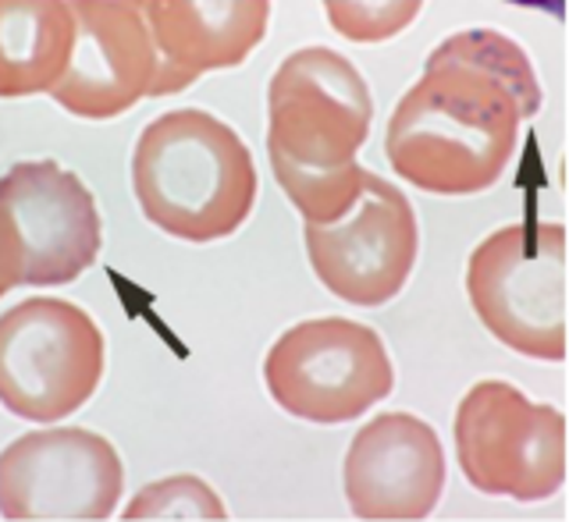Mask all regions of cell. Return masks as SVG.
I'll list each match as a JSON object with an SVG mask.
<instances>
[{
  "mask_svg": "<svg viewBox=\"0 0 569 522\" xmlns=\"http://www.w3.org/2000/svg\"><path fill=\"white\" fill-rule=\"evenodd\" d=\"M541 100L538 71L506 32H452L391 111L385 157L420 192L477 195L506 174Z\"/></svg>",
  "mask_w": 569,
  "mask_h": 522,
  "instance_id": "cell-1",
  "label": "cell"
},
{
  "mask_svg": "<svg viewBox=\"0 0 569 522\" xmlns=\"http://www.w3.org/2000/svg\"><path fill=\"white\" fill-rule=\"evenodd\" d=\"M132 192L153 228L182 242H221L249 221L260 178L228 121L200 107L157 114L132 150Z\"/></svg>",
  "mask_w": 569,
  "mask_h": 522,
  "instance_id": "cell-2",
  "label": "cell"
},
{
  "mask_svg": "<svg viewBox=\"0 0 569 522\" xmlns=\"http://www.w3.org/2000/svg\"><path fill=\"white\" fill-rule=\"evenodd\" d=\"M477 320L527 359H566V228L523 221L491 231L467 260Z\"/></svg>",
  "mask_w": 569,
  "mask_h": 522,
  "instance_id": "cell-3",
  "label": "cell"
},
{
  "mask_svg": "<svg viewBox=\"0 0 569 522\" xmlns=\"http://www.w3.org/2000/svg\"><path fill=\"white\" fill-rule=\"evenodd\" d=\"M367 79L331 47L289 53L267 82V157L274 171H338L370 135Z\"/></svg>",
  "mask_w": 569,
  "mask_h": 522,
  "instance_id": "cell-4",
  "label": "cell"
},
{
  "mask_svg": "<svg viewBox=\"0 0 569 522\" xmlns=\"http://www.w3.org/2000/svg\"><path fill=\"white\" fill-rule=\"evenodd\" d=\"M103 334L68 299H26L0 317V405L29 423H58L100 388Z\"/></svg>",
  "mask_w": 569,
  "mask_h": 522,
  "instance_id": "cell-5",
  "label": "cell"
},
{
  "mask_svg": "<svg viewBox=\"0 0 569 522\" xmlns=\"http://www.w3.org/2000/svg\"><path fill=\"white\" fill-rule=\"evenodd\" d=\"M263 384L296 420L349 423L396 388L385 338L360 320L317 317L274 338Z\"/></svg>",
  "mask_w": 569,
  "mask_h": 522,
  "instance_id": "cell-6",
  "label": "cell"
},
{
  "mask_svg": "<svg viewBox=\"0 0 569 522\" xmlns=\"http://www.w3.org/2000/svg\"><path fill=\"white\" fill-rule=\"evenodd\" d=\"M456 459L488 498L548 501L566 483V416L506 381H480L456 405Z\"/></svg>",
  "mask_w": 569,
  "mask_h": 522,
  "instance_id": "cell-7",
  "label": "cell"
},
{
  "mask_svg": "<svg viewBox=\"0 0 569 522\" xmlns=\"http://www.w3.org/2000/svg\"><path fill=\"white\" fill-rule=\"evenodd\" d=\"M121 491V455L97 430H32L0 452V515L14 522L107 519Z\"/></svg>",
  "mask_w": 569,
  "mask_h": 522,
  "instance_id": "cell-8",
  "label": "cell"
},
{
  "mask_svg": "<svg viewBox=\"0 0 569 522\" xmlns=\"http://www.w3.org/2000/svg\"><path fill=\"white\" fill-rule=\"evenodd\" d=\"M302 242L317 281L352 305L396 299L420 253L417 210L388 178L367 171V185L335 224H302Z\"/></svg>",
  "mask_w": 569,
  "mask_h": 522,
  "instance_id": "cell-9",
  "label": "cell"
},
{
  "mask_svg": "<svg viewBox=\"0 0 569 522\" xmlns=\"http://www.w3.org/2000/svg\"><path fill=\"white\" fill-rule=\"evenodd\" d=\"M0 210L22 242V284H71L97 263L103 242L97 200L58 160L11 164L0 178Z\"/></svg>",
  "mask_w": 569,
  "mask_h": 522,
  "instance_id": "cell-10",
  "label": "cell"
},
{
  "mask_svg": "<svg viewBox=\"0 0 569 522\" xmlns=\"http://www.w3.org/2000/svg\"><path fill=\"white\" fill-rule=\"evenodd\" d=\"M76 47L50 97L82 121H111L150 97L157 82V47L139 4L129 0H76Z\"/></svg>",
  "mask_w": 569,
  "mask_h": 522,
  "instance_id": "cell-11",
  "label": "cell"
},
{
  "mask_svg": "<svg viewBox=\"0 0 569 522\" xmlns=\"http://www.w3.org/2000/svg\"><path fill=\"white\" fill-rule=\"evenodd\" d=\"M342 488L356 519H427L445 491V448L413 412H381L349 441Z\"/></svg>",
  "mask_w": 569,
  "mask_h": 522,
  "instance_id": "cell-12",
  "label": "cell"
},
{
  "mask_svg": "<svg viewBox=\"0 0 569 522\" xmlns=\"http://www.w3.org/2000/svg\"><path fill=\"white\" fill-rule=\"evenodd\" d=\"M139 8L157 47L150 97L182 93L200 76L239 68L271 22V0H147Z\"/></svg>",
  "mask_w": 569,
  "mask_h": 522,
  "instance_id": "cell-13",
  "label": "cell"
},
{
  "mask_svg": "<svg viewBox=\"0 0 569 522\" xmlns=\"http://www.w3.org/2000/svg\"><path fill=\"white\" fill-rule=\"evenodd\" d=\"M71 47L76 14L64 0H0V100L50 93Z\"/></svg>",
  "mask_w": 569,
  "mask_h": 522,
  "instance_id": "cell-14",
  "label": "cell"
},
{
  "mask_svg": "<svg viewBox=\"0 0 569 522\" xmlns=\"http://www.w3.org/2000/svg\"><path fill=\"white\" fill-rule=\"evenodd\" d=\"M281 192L299 210L302 224H335L352 210L367 185V168L352 164L338 171H274Z\"/></svg>",
  "mask_w": 569,
  "mask_h": 522,
  "instance_id": "cell-15",
  "label": "cell"
},
{
  "mask_svg": "<svg viewBox=\"0 0 569 522\" xmlns=\"http://www.w3.org/2000/svg\"><path fill=\"white\" fill-rule=\"evenodd\" d=\"M124 519H228L224 501L203 476L178 473L147 483L121 512Z\"/></svg>",
  "mask_w": 569,
  "mask_h": 522,
  "instance_id": "cell-16",
  "label": "cell"
},
{
  "mask_svg": "<svg viewBox=\"0 0 569 522\" xmlns=\"http://www.w3.org/2000/svg\"><path fill=\"white\" fill-rule=\"evenodd\" d=\"M423 0H385V4H356V0H328V22L352 43H385L417 22Z\"/></svg>",
  "mask_w": 569,
  "mask_h": 522,
  "instance_id": "cell-17",
  "label": "cell"
},
{
  "mask_svg": "<svg viewBox=\"0 0 569 522\" xmlns=\"http://www.w3.org/2000/svg\"><path fill=\"white\" fill-rule=\"evenodd\" d=\"M22 288V242H18L8 213L0 210V295Z\"/></svg>",
  "mask_w": 569,
  "mask_h": 522,
  "instance_id": "cell-18",
  "label": "cell"
}]
</instances>
